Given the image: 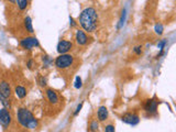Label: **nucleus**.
<instances>
[{
  "instance_id": "obj_1",
  "label": "nucleus",
  "mask_w": 176,
  "mask_h": 132,
  "mask_svg": "<svg viewBox=\"0 0 176 132\" xmlns=\"http://www.w3.org/2000/svg\"><path fill=\"white\" fill-rule=\"evenodd\" d=\"M79 24L85 31L92 33L97 29L98 25V13L97 10L92 7L85 8L79 14Z\"/></svg>"
},
{
  "instance_id": "obj_2",
  "label": "nucleus",
  "mask_w": 176,
  "mask_h": 132,
  "mask_svg": "<svg viewBox=\"0 0 176 132\" xmlns=\"http://www.w3.org/2000/svg\"><path fill=\"white\" fill-rule=\"evenodd\" d=\"M17 120L22 127L28 129H35L39 122L34 118L33 113L27 108H19L17 111Z\"/></svg>"
},
{
  "instance_id": "obj_3",
  "label": "nucleus",
  "mask_w": 176,
  "mask_h": 132,
  "mask_svg": "<svg viewBox=\"0 0 176 132\" xmlns=\"http://www.w3.org/2000/svg\"><path fill=\"white\" fill-rule=\"evenodd\" d=\"M74 62V57L71 54H62L58 55L57 57L55 58L54 64L58 69H66V68L71 67Z\"/></svg>"
},
{
  "instance_id": "obj_4",
  "label": "nucleus",
  "mask_w": 176,
  "mask_h": 132,
  "mask_svg": "<svg viewBox=\"0 0 176 132\" xmlns=\"http://www.w3.org/2000/svg\"><path fill=\"white\" fill-rule=\"evenodd\" d=\"M39 40L34 37H27L20 41V46L24 50H32L35 46H39Z\"/></svg>"
},
{
  "instance_id": "obj_5",
  "label": "nucleus",
  "mask_w": 176,
  "mask_h": 132,
  "mask_svg": "<svg viewBox=\"0 0 176 132\" xmlns=\"http://www.w3.org/2000/svg\"><path fill=\"white\" fill-rule=\"evenodd\" d=\"M157 106H159V100H156L155 97H153V98L148 99V100L144 101L143 109H144V111L148 112L149 115H153V113H155L156 110H157Z\"/></svg>"
},
{
  "instance_id": "obj_6",
  "label": "nucleus",
  "mask_w": 176,
  "mask_h": 132,
  "mask_svg": "<svg viewBox=\"0 0 176 132\" xmlns=\"http://www.w3.org/2000/svg\"><path fill=\"white\" fill-rule=\"evenodd\" d=\"M121 120L127 125H136L140 122V117L136 112H125L121 117Z\"/></svg>"
},
{
  "instance_id": "obj_7",
  "label": "nucleus",
  "mask_w": 176,
  "mask_h": 132,
  "mask_svg": "<svg viewBox=\"0 0 176 132\" xmlns=\"http://www.w3.org/2000/svg\"><path fill=\"white\" fill-rule=\"evenodd\" d=\"M11 115L7 109H0V125H2L4 129H7L11 123Z\"/></svg>"
},
{
  "instance_id": "obj_8",
  "label": "nucleus",
  "mask_w": 176,
  "mask_h": 132,
  "mask_svg": "<svg viewBox=\"0 0 176 132\" xmlns=\"http://www.w3.org/2000/svg\"><path fill=\"white\" fill-rule=\"evenodd\" d=\"M72 48H73V43L69 42V41L62 40L57 44V52L60 53V55L67 54V52L71 51Z\"/></svg>"
},
{
  "instance_id": "obj_9",
  "label": "nucleus",
  "mask_w": 176,
  "mask_h": 132,
  "mask_svg": "<svg viewBox=\"0 0 176 132\" xmlns=\"http://www.w3.org/2000/svg\"><path fill=\"white\" fill-rule=\"evenodd\" d=\"M11 96V88L9 83L7 81H0V98L4 99H9Z\"/></svg>"
},
{
  "instance_id": "obj_10",
  "label": "nucleus",
  "mask_w": 176,
  "mask_h": 132,
  "mask_svg": "<svg viewBox=\"0 0 176 132\" xmlns=\"http://www.w3.org/2000/svg\"><path fill=\"white\" fill-rule=\"evenodd\" d=\"M75 40L77 42L78 45H86L88 43V37L83 30L76 31V35H75Z\"/></svg>"
},
{
  "instance_id": "obj_11",
  "label": "nucleus",
  "mask_w": 176,
  "mask_h": 132,
  "mask_svg": "<svg viewBox=\"0 0 176 132\" xmlns=\"http://www.w3.org/2000/svg\"><path fill=\"white\" fill-rule=\"evenodd\" d=\"M97 117H98V121H105L108 119V109L106 106H100L97 110Z\"/></svg>"
},
{
  "instance_id": "obj_12",
  "label": "nucleus",
  "mask_w": 176,
  "mask_h": 132,
  "mask_svg": "<svg viewBox=\"0 0 176 132\" xmlns=\"http://www.w3.org/2000/svg\"><path fill=\"white\" fill-rule=\"evenodd\" d=\"M46 97H48V100L51 104H53V105H56L58 102V96L57 94L55 92V90H53V89H51V88H48V89H46Z\"/></svg>"
},
{
  "instance_id": "obj_13",
  "label": "nucleus",
  "mask_w": 176,
  "mask_h": 132,
  "mask_svg": "<svg viewBox=\"0 0 176 132\" xmlns=\"http://www.w3.org/2000/svg\"><path fill=\"white\" fill-rule=\"evenodd\" d=\"M14 92H16V95H17L18 98H24L25 96H27V89L23 87V86H16L14 88Z\"/></svg>"
},
{
  "instance_id": "obj_14",
  "label": "nucleus",
  "mask_w": 176,
  "mask_h": 132,
  "mask_svg": "<svg viewBox=\"0 0 176 132\" xmlns=\"http://www.w3.org/2000/svg\"><path fill=\"white\" fill-rule=\"evenodd\" d=\"M24 27H25V29H27L28 32H30V33H33L34 32L33 25H32V20H31L30 17L24 18Z\"/></svg>"
},
{
  "instance_id": "obj_15",
  "label": "nucleus",
  "mask_w": 176,
  "mask_h": 132,
  "mask_svg": "<svg viewBox=\"0 0 176 132\" xmlns=\"http://www.w3.org/2000/svg\"><path fill=\"white\" fill-rule=\"evenodd\" d=\"M89 130L90 132H97L99 130V122L97 120H92L89 123Z\"/></svg>"
},
{
  "instance_id": "obj_16",
  "label": "nucleus",
  "mask_w": 176,
  "mask_h": 132,
  "mask_svg": "<svg viewBox=\"0 0 176 132\" xmlns=\"http://www.w3.org/2000/svg\"><path fill=\"white\" fill-rule=\"evenodd\" d=\"M16 4H18V7H19L20 10H24L28 7L29 1H27V0H18V1H16Z\"/></svg>"
},
{
  "instance_id": "obj_17",
  "label": "nucleus",
  "mask_w": 176,
  "mask_h": 132,
  "mask_svg": "<svg viewBox=\"0 0 176 132\" xmlns=\"http://www.w3.org/2000/svg\"><path fill=\"white\" fill-rule=\"evenodd\" d=\"M37 83H39V85H40L41 87H45V86L48 85L46 78L44 77V76H42V75H40V76L37 77Z\"/></svg>"
},
{
  "instance_id": "obj_18",
  "label": "nucleus",
  "mask_w": 176,
  "mask_h": 132,
  "mask_svg": "<svg viewBox=\"0 0 176 132\" xmlns=\"http://www.w3.org/2000/svg\"><path fill=\"white\" fill-rule=\"evenodd\" d=\"M1 104L4 105V109H7V110H9V109L11 108V102H10V100L9 99H4V98H1Z\"/></svg>"
},
{
  "instance_id": "obj_19",
  "label": "nucleus",
  "mask_w": 176,
  "mask_h": 132,
  "mask_svg": "<svg viewBox=\"0 0 176 132\" xmlns=\"http://www.w3.org/2000/svg\"><path fill=\"white\" fill-rule=\"evenodd\" d=\"M163 30H164V28H163V24H161V23L155 24L154 31H155V33H156V34H159V35H161V34L163 33Z\"/></svg>"
},
{
  "instance_id": "obj_20",
  "label": "nucleus",
  "mask_w": 176,
  "mask_h": 132,
  "mask_svg": "<svg viewBox=\"0 0 176 132\" xmlns=\"http://www.w3.org/2000/svg\"><path fill=\"white\" fill-rule=\"evenodd\" d=\"M81 86H83V84H81V78L79 77V76H77L76 79H75L74 87L76 88V89H79V88H81Z\"/></svg>"
},
{
  "instance_id": "obj_21",
  "label": "nucleus",
  "mask_w": 176,
  "mask_h": 132,
  "mask_svg": "<svg viewBox=\"0 0 176 132\" xmlns=\"http://www.w3.org/2000/svg\"><path fill=\"white\" fill-rule=\"evenodd\" d=\"M43 62H44V65H45V66H48V65H51L52 60L50 58V56H48V55H44Z\"/></svg>"
},
{
  "instance_id": "obj_22",
  "label": "nucleus",
  "mask_w": 176,
  "mask_h": 132,
  "mask_svg": "<svg viewBox=\"0 0 176 132\" xmlns=\"http://www.w3.org/2000/svg\"><path fill=\"white\" fill-rule=\"evenodd\" d=\"M125 10H122V14H121V19H120V22H119V29L122 27V24L125 23Z\"/></svg>"
},
{
  "instance_id": "obj_23",
  "label": "nucleus",
  "mask_w": 176,
  "mask_h": 132,
  "mask_svg": "<svg viewBox=\"0 0 176 132\" xmlns=\"http://www.w3.org/2000/svg\"><path fill=\"white\" fill-rule=\"evenodd\" d=\"M105 132H115V125H106Z\"/></svg>"
},
{
  "instance_id": "obj_24",
  "label": "nucleus",
  "mask_w": 176,
  "mask_h": 132,
  "mask_svg": "<svg viewBox=\"0 0 176 132\" xmlns=\"http://www.w3.org/2000/svg\"><path fill=\"white\" fill-rule=\"evenodd\" d=\"M133 51H134L136 54L141 55V53H142V46H141V45H138V46H136V48H133Z\"/></svg>"
},
{
  "instance_id": "obj_25",
  "label": "nucleus",
  "mask_w": 176,
  "mask_h": 132,
  "mask_svg": "<svg viewBox=\"0 0 176 132\" xmlns=\"http://www.w3.org/2000/svg\"><path fill=\"white\" fill-rule=\"evenodd\" d=\"M165 44H166V40H162L161 42H159L157 48H159L161 51H163V48H164V46H165Z\"/></svg>"
},
{
  "instance_id": "obj_26",
  "label": "nucleus",
  "mask_w": 176,
  "mask_h": 132,
  "mask_svg": "<svg viewBox=\"0 0 176 132\" xmlns=\"http://www.w3.org/2000/svg\"><path fill=\"white\" fill-rule=\"evenodd\" d=\"M83 105H84V102H81V104L77 106V108H76V110H75V112H74V116H77L78 115V112L81 111V107H83Z\"/></svg>"
},
{
  "instance_id": "obj_27",
  "label": "nucleus",
  "mask_w": 176,
  "mask_h": 132,
  "mask_svg": "<svg viewBox=\"0 0 176 132\" xmlns=\"http://www.w3.org/2000/svg\"><path fill=\"white\" fill-rule=\"evenodd\" d=\"M69 24H71V27H76V22L72 17H69Z\"/></svg>"
},
{
  "instance_id": "obj_28",
  "label": "nucleus",
  "mask_w": 176,
  "mask_h": 132,
  "mask_svg": "<svg viewBox=\"0 0 176 132\" xmlns=\"http://www.w3.org/2000/svg\"><path fill=\"white\" fill-rule=\"evenodd\" d=\"M32 66H33V61L30 60V61L28 62V68H29V69H32Z\"/></svg>"
},
{
  "instance_id": "obj_29",
  "label": "nucleus",
  "mask_w": 176,
  "mask_h": 132,
  "mask_svg": "<svg viewBox=\"0 0 176 132\" xmlns=\"http://www.w3.org/2000/svg\"><path fill=\"white\" fill-rule=\"evenodd\" d=\"M0 100H1V98H0Z\"/></svg>"
}]
</instances>
